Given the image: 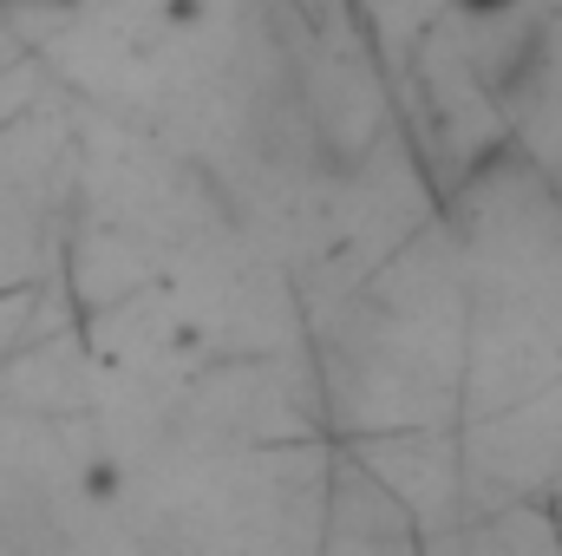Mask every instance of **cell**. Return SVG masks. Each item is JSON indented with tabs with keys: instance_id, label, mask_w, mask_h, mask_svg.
<instances>
[{
	"instance_id": "6da1fadb",
	"label": "cell",
	"mask_w": 562,
	"mask_h": 556,
	"mask_svg": "<svg viewBox=\"0 0 562 556\" xmlns=\"http://www.w3.org/2000/svg\"><path fill=\"white\" fill-rule=\"evenodd\" d=\"M477 7H491V0H477Z\"/></svg>"
}]
</instances>
